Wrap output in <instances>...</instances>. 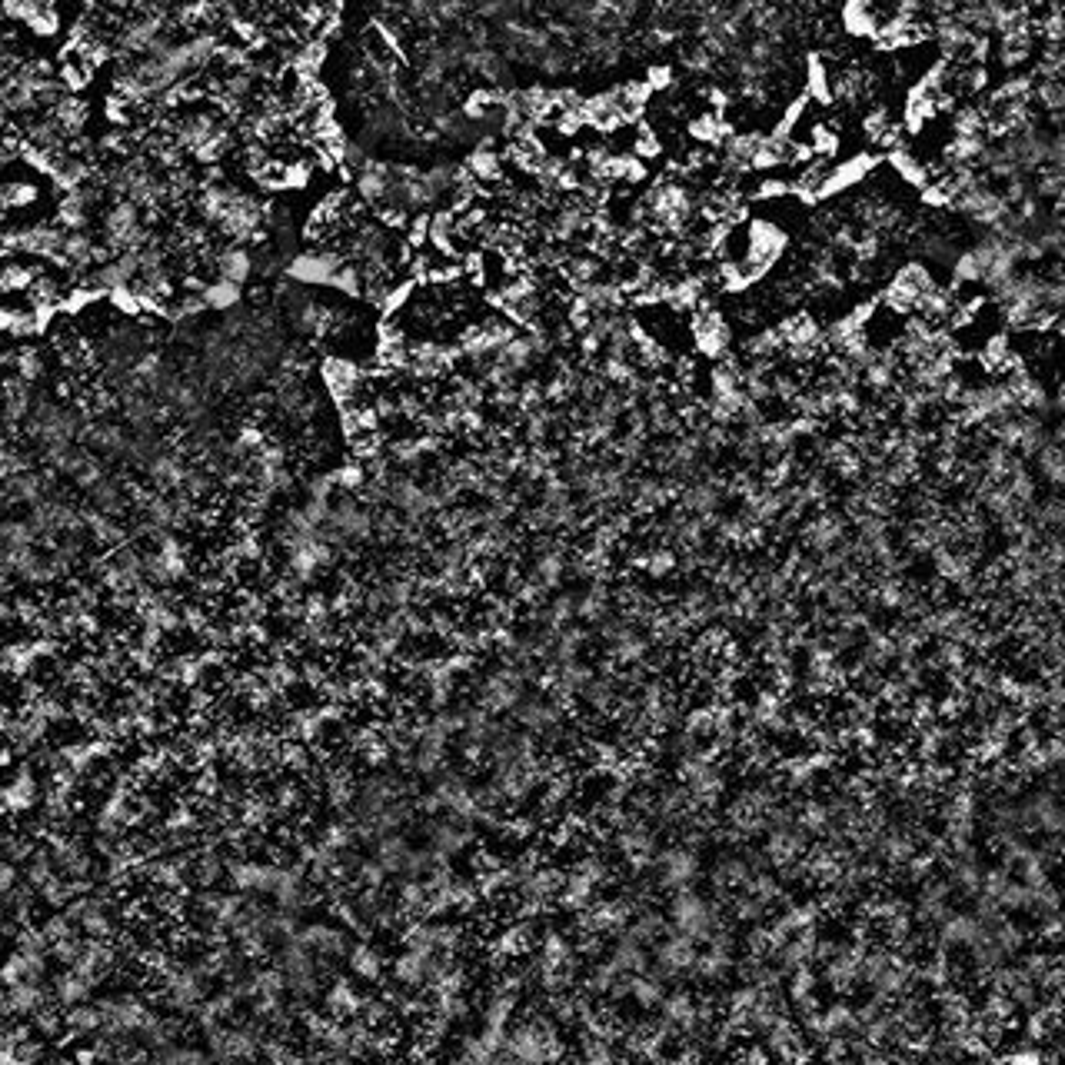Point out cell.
<instances>
[{"mask_svg":"<svg viewBox=\"0 0 1065 1065\" xmlns=\"http://www.w3.org/2000/svg\"><path fill=\"white\" fill-rule=\"evenodd\" d=\"M167 1006L177 1009V1012H194L207 1002V976L204 969L197 966H187V969H177L167 976Z\"/></svg>","mask_w":1065,"mask_h":1065,"instance_id":"obj_1","label":"cell"},{"mask_svg":"<svg viewBox=\"0 0 1065 1065\" xmlns=\"http://www.w3.org/2000/svg\"><path fill=\"white\" fill-rule=\"evenodd\" d=\"M297 939L313 952V956H323V959H347L350 949H353L350 939L343 936L337 926H327V922H313V926H303Z\"/></svg>","mask_w":1065,"mask_h":1065,"instance_id":"obj_2","label":"cell"},{"mask_svg":"<svg viewBox=\"0 0 1065 1065\" xmlns=\"http://www.w3.org/2000/svg\"><path fill=\"white\" fill-rule=\"evenodd\" d=\"M280 866H263V862H240V866L230 869V882L240 892H250V896H273V886H277Z\"/></svg>","mask_w":1065,"mask_h":1065,"instance_id":"obj_3","label":"cell"},{"mask_svg":"<svg viewBox=\"0 0 1065 1065\" xmlns=\"http://www.w3.org/2000/svg\"><path fill=\"white\" fill-rule=\"evenodd\" d=\"M656 869H659V886L686 892L689 882L696 879V856L686 849H673V852H666V856H659Z\"/></svg>","mask_w":1065,"mask_h":1065,"instance_id":"obj_4","label":"cell"},{"mask_svg":"<svg viewBox=\"0 0 1065 1065\" xmlns=\"http://www.w3.org/2000/svg\"><path fill=\"white\" fill-rule=\"evenodd\" d=\"M470 839H473V829L470 823H460V819H446V823L430 829V849L446 862L470 846Z\"/></svg>","mask_w":1065,"mask_h":1065,"instance_id":"obj_5","label":"cell"},{"mask_svg":"<svg viewBox=\"0 0 1065 1065\" xmlns=\"http://www.w3.org/2000/svg\"><path fill=\"white\" fill-rule=\"evenodd\" d=\"M34 803H37V776L27 766H20L4 789V806L10 816H17V813H27Z\"/></svg>","mask_w":1065,"mask_h":1065,"instance_id":"obj_6","label":"cell"},{"mask_svg":"<svg viewBox=\"0 0 1065 1065\" xmlns=\"http://www.w3.org/2000/svg\"><path fill=\"white\" fill-rule=\"evenodd\" d=\"M90 989H94V982H87L84 976H77L74 969L60 972V976L54 979V999L60 1002V1006H67V1009L84 1006V1002L90 999Z\"/></svg>","mask_w":1065,"mask_h":1065,"instance_id":"obj_7","label":"cell"},{"mask_svg":"<svg viewBox=\"0 0 1065 1065\" xmlns=\"http://www.w3.org/2000/svg\"><path fill=\"white\" fill-rule=\"evenodd\" d=\"M44 989L40 986H7V1016H37L44 1009Z\"/></svg>","mask_w":1065,"mask_h":1065,"instance_id":"obj_8","label":"cell"},{"mask_svg":"<svg viewBox=\"0 0 1065 1065\" xmlns=\"http://www.w3.org/2000/svg\"><path fill=\"white\" fill-rule=\"evenodd\" d=\"M67 1029L70 1036H104V1012H100V1006H90V1002H84V1006L70 1009L67 1012Z\"/></svg>","mask_w":1065,"mask_h":1065,"instance_id":"obj_9","label":"cell"},{"mask_svg":"<svg viewBox=\"0 0 1065 1065\" xmlns=\"http://www.w3.org/2000/svg\"><path fill=\"white\" fill-rule=\"evenodd\" d=\"M347 962H350V969L357 972L360 979H380V972H383L380 952L373 949V946H367V942H357V946L350 949Z\"/></svg>","mask_w":1065,"mask_h":1065,"instance_id":"obj_10","label":"cell"},{"mask_svg":"<svg viewBox=\"0 0 1065 1065\" xmlns=\"http://www.w3.org/2000/svg\"><path fill=\"white\" fill-rule=\"evenodd\" d=\"M327 1006H330V1012H337V1016H350V1012L363 1009V1002L357 996V989H353V982L340 979V982H333V989L327 992Z\"/></svg>","mask_w":1065,"mask_h":1065,"instance_id":"obj_11","label":"cell"}]
</instances>
